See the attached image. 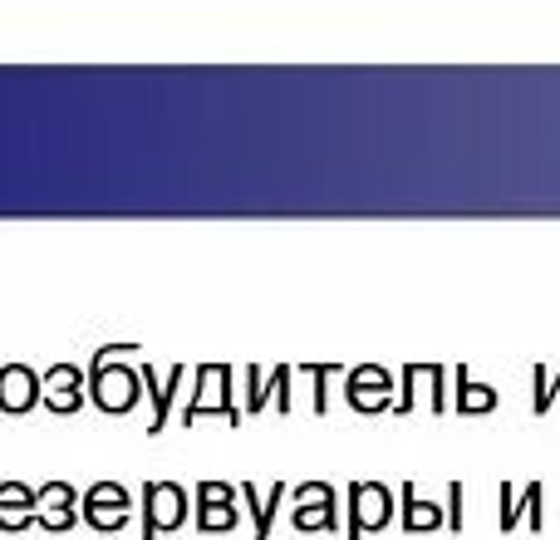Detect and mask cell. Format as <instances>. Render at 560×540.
<instances>
[{"label": "cell", "instance_id": "1", "mask_svg": "<svg viewBox=\"0 0 560 540\" xmlns=\"http://www.w3.org/2000/svg\"><path fill=\"white\" fill-rule=\"evenodd\" d=\"M197 384H202V394L183 408V427H192L202 413H222L232 427L246 423V413L232 403V368H226V364H202V368H197Z\"/></svg>", "mask_w": 560, "mask_h": 540}, {"label": "cell", "instance_id": "2", "mask_svg": "<svg viewBox=\"0 0 560 540\" xmlns=\"http://www.w3.org/2000/svg\"><path fill=\"white\" fill-rule=\"evenodd\" d=\"M349 536L345 540H364V531H384L394 521V496L384 482H349Z\"/></svg>", "mask_w": 560, "mask_h": 540}, {"label": "cell", "instance_id": "3", "mask_svg": "<svg viewBox=\"0 0 560 540\" xmlns=\"http://www.w3.org/2000/svg\"><path fill=\"white\" fill-rule=\"evenodd\" d=\"M187 526V492L177 482H148L143 486V540Z\"/></svg>", "mask_w": 560, "mask_h": 540}, {"label": "cell", "instance_id": "4", "mask_svg": "<svg viewBox=\"0 0 560 540\" xmlns=\"http://www.w3.org/2000/svg\"><path fill=\"white\" fill-rule=\"evenodd\" d=\"M236 502H242V486L197 482V516H192L197 531H202V536H222V531H232V526L242 521Z\"/></svg>", "mask_w": 560, "mask_h": 540}, {"label": "cell", "instance_id": "5", "mask_svg": "<svg viewBox=\"0 0 560 540\" xmlns=\"http://www.w3.org/2000/svg\"><path fill=\"white\" fill-rule=\"evenodd\" d=\"M345 398H349V408H354V413H388V408H398L394 378H388V368H378V364L349 368Z\"/></svg>", "mask_w": 560, "mask_h": 540}, {"label": "cell", "instance_id": "6", "mask_svg": "<svg viewBox=\"0 0 560 540\" xmlns=\"http://www.w3.org/2000/svg\"><path fill=\"white\" fill-rule=\"evenodd\" d=\"M35 496H39V521H35L39 531L65 536L84 521V496L69 482H45V486H35Z\"/></svg>", "mask_w": 560, "mask_h": 540}, {"label": "cell", "instance_id": "7", "mask_svg": "<svg viewBox=\"0 0 560 540\" xmlns=\"http://www.w3.org/2000/svg\"><path fill=\"white\" fill-rule=\"evenodd\" d=\"M128 512H133V502H128V492L118 482H94L84 492V521L94 526L98 536H118V531H124Z\"/></svg>", "mask_w": 560, "mask_h": 540}, {"label": "cell", "instance_id": "8", "mask_svg": "<svg viewBox=\"0 0 560 540\" xmlns=\"http://www.w3.org/2000/svg\"><path fill=\"white\" fill-rule=\"evenodd\" d=\"M45 403V378L35 374L30 364H5L0 368V413L20 418L30 408Z\"/></svg>", "mask_w": 560, "mask_h": 540}, {"label": "cell", "instance_id": "9", "mask_svg": "<svg viewBox=\"0 0 560 540\" xmlns=\"http://www.w3.org/2000/svg\"><path fill=\"white\" fill-rule=\"evenodd\" d=\"M295 496H300V506L290 512V521H295L300 536H310V531H335V526H339V516H335V492H329L325 482H305Z\"/></svg>", "mask_w": 560, "mask_h": 540}, {"label": "cell", "instance_id": "10", "mask_svg": "<svg viewBox=\"0 0 560 540\" xmlns=\"http://www.w3.org/2000/svg\"><path fill=\"white\" fill-rule=\"evenodd\" d=\"M84 398H89V374H79L74 364H55L45 374V408L49 413L69 418L84 408Z\"/></svg>", "mask_w": 560, "mask_h": 540}, {"label": "cell", "instance_id": "11", "mask_svg": "<svg viewBox=\"0 0 560 540\" xmlns=\"http://www.w3.org/2000/svg\"><path fill=\"white\" fill-rule=\"evenodd\" d=\"M39 521V496L25 482H0V531H25Z\"/></svg>", "mask_w": 560, "mask_h": 540}, {"label": "cell", "instance_id": "12", "mask_svg": "<svg viewBox=\"0 0 560 540\" xmlns=\"http://www.w3.org/2000/svg\"><path fill=\"white\" fill-rule=\"evenodd\" d=\"M183 378H187V364H173V374L167 378H158L153 364H143V384H148V398H153V423H148V437L163 433L167 413H173V394L183 388Z\"/></svg>", "mask_w": 560, "mask_h": 540}, {"label": "cell", "instance_id": "13", "mask_svg": "<svg viewBox=\"0 0 560 540\" xmlns=\"http://www.w3.org/2000/svg\"><path fill=\"white\" fill-rule=\"evenodd\" d=\"M285 492H290V486H285V482H276V486H271V496L261 502V492H256L252 482H242V502L252 506V521H256V536H252V540H271V521H276L280 502H285Z\"/></svg>", "mask_w": 560, "mask_h": 540}, {"label": "cell", "instance_id": "14", "mask_svg": "<svg viewBox=\"0 0 560 540\" xmlns=\"http://www.w3.org/2000/svg\"><path fill=\"white\" fill-rule=\"evenodd\" d=\"M398 502H404V531H408V536H418V531H438V526H443V512H438L433 502H418L413 482H404Z\"/></svg>", "mask_w": 560, "mask_h": 540}, {"label": "cell", "instance_id": "15", "mask_svg": "<svg viewBox=\"0 0 560 540\" xmlns=\"http://www.w3.org/2000/svg\"><path fill=\"white\" fill-rule=\"evenodd\" d=\"M522 506H526V516H532V531H541V482L526 486ZM522 506H516L512 486H502V531H516V516H522Z\"/></svg>", "mask_w": 560, "mask_h": 540}, {"label": "cell", "instance_id": "16", "mask_svg": "<svg viewBox=\"0 0 560 540\" xmlns=\"http://www.w3.org/2000/svg\"><path fill=\"white\" fill-rule=\"evenodd\" d=\"M457 413H487V408H497V388H477L472 378H467V368H457V398H453Z\"/></svg>", "mask_w": 560, "mask_h": 540}, {"label": "cell", "instance_id": "17", "mask_svg": "<svg viewBox=\"0 0 560 540\" xmlns=\"http://www.w3.org/2000/svg\"><path fill=\"white\" fill-rule=\"evenodd\" d=\"M266 384H261V368H246V418H256V413H266Z\"/></svg>", "mask_w": 560, "mask_h": 540}, {"label": "cell", "instance_id": "18", "mask_svg": "<svg viewBox=\"0 0 560 540\" xmlns=\"http://www.w3.org/2000/svg\"><path fill=\"white\" fill-rule=\"evenodd\" d=\"M339 368H345V364H305V374L315 378V413H319V418L329 413V394H325V378H329V374H339Z\"/></svg>", "mask_w": 560, "mask_h": 540}, {"label": "cell", "instance_id": "19", "mask_svg": "<svg viewBox=\"0 0 560 540\" xmlns=\"http://www.w3.org/2000/svg\"><path fill=\"white\" fill-rule=\"evenodd\" d=\"M271 403H276L280 418H290V408H295V403H290V364H280L271 374Z\"/></svg>", "mask_w": 560, "mask_h": 540}, {"label": "cell", "instance_id": "20", "mask_svg": "<svg viewBox=\"0 0 560 540\" xmlns=\"http://www.w3.org/2000/svg\"><path fill=\"white\" fill-rule=\"evenodd\" d=\"M447 502H453V512H447V526H453V531L463 536V482L447 486Z\"/></svg>", "mask_w": 560, "mask_h": 540}, {"label": "cell", "instance_id": "21", "mask_svg": "<svg viewBox=\"0 0 560 540\" xmlns=\"http://www.w3.org/2000/svg\"><path fill=\"white\" fill-rule=\"evenodd\" d=\"M551 388H546V374H541V368H536V413H546V408H551Z\"/></svg>", "mask_w": 560, "mask_h": 540}]
</instances>
